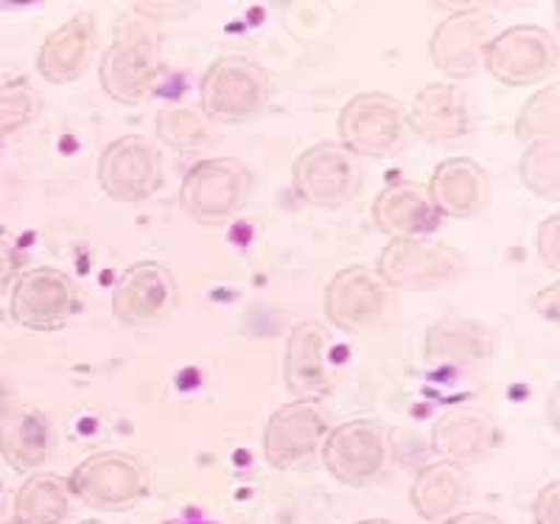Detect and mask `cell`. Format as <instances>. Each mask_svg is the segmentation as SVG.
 Listing matches in <instances>:
<instances>
[{"instance_id":"obj_1","label":"cell","mask_w":560,"mask_h":524,"mask_svg":"<svg viewBox=\"0 0 560 524\" xmlns=\"http://www.w3.org/2000/svg\"><path fill=\"white\" fill-rule=\"evenodd\" d=\"M160 39L152 23L140 18L138 12L121 18L113 34V43L104 51L98 82L113 102L135 104L147 102L152 96L154 84L160 79Z\"/></svg>"},{"instance_id":"obj_2","label":"cell","mask_w":560,"mask_h":524,"mask_svg":"<svg viewBox=\"0 0 560 524\" xmlns=\"http://www.w3.org/2000/svg\"><path fill=\"white\" fill-rule=\"evenodd\" d=\"M387 289L432 292L463 281L468 261L452 244L432 238H393L373 269Z\"/></svg>"},{"instance_id":"obj_3","label":"cell","mask_w":560,"mask_h":524,"mask_svg":"<svg viewBox=\"0 0 560 524\" xmlns=\"http://www.w3.org/2000/svg\"><path fill=\"white\" fill-rule=\"evenodd\" d=\"M202 116L217 124H247L269 104V79L258 62L247 57H219L199 88Z\"/></svg>"},{"instance_id":"obj_4","label":"cell","mask_w":560,"mask_h":524,"mask_svg":"<svg viewBox=\"0 0 560 524\" xmlns=\"http://www.w3.org/2000/svg\"><path fill=\"white\" fill-rule=\"evenodd\" d=\"M253 183V172L236 158H208L185 174L179 205L197 224H222L244 211Z\"/></svg>"},{"instance_id":"obj_5","label":"cell","mask_w":560,"mask_h":524,"mask_svg":"<svg viewBox=\"0 0 560 524\" xmlns=\"http://www.w3.org/2000/svg\"><path fill=\"white\" fill-rule=\"evenodd\" d=\"M339 138L353 158H393L407 141V113L398 98L382 90L359 93L339 113Z\"/></svg>"},{"instance_id":"obj_6","label":"cell","mask_w":560,"mask_h":524,"mask_svg":"<svg viewBox=\"0 0 560 524\" xmlns=\"http://www.w3.org/2000/svg\"><path fill=\"white\" fill-rule=\"evenodd\" d=\"M68 491L96 511H124L149 493L143 463L124 452H96L73 468Z\"/></svg>"},{"instance_id":"obj_7","label":"cell","mask_w":560,"mask_h":524,"mask_svg":"<svg viewBox=\"0 0 560 524\" xmlns=\"http://www.w3.org/2000/svg\"><path fill=\"white\" fill-rule=\"evenodd\" d=\"M482 65L508 88L547 82L558 71V39L541 26H510L485 45Z\"/></svg>"},{"instance_id":"obj_8","label":"cell","mask_w":560,"mask_h":524,"mask_svg":"<svg viewBox=\"0 0 560 524\" xmlns=\"http://www.w3.org/2000/svg\"><path fill=\"white\" fill-rule=\"evenodd\" d=\"M294 188L314 208H342L362 186L359 158L342 143H314L294 161Z\"/></svg>"},{"instance_id":"obj_9","label":"cell","mask_w":560,"mask_h":524,"mask_svg":"<svg viewBox=\"0 0 560 524\" xmlns=\"http://www.w3.org/2000/svg\"><path fill=\"white\" fill-rule=\"evenodd\" d=\"M98 186L115 202H143L160 188L163 166L152 141L140 135H124L107 143L98 158Z\"/></svg>"},{"instance_id":"obj_10","label":"cell","mask_w":560,"mask_h":524,"mask_svg":"<svg viewBox=\"0 0 560 524\" xmlns=\"http://www.w3.org/2000/svg\"><path fill=\"white\" fill-rule=\"evenodd\" d=\"M319 452L334 480L350 488H362L376 480L387 463V441L382 427L368 418L334 427L325 435Z\"/></svg>"},{"instance_id":"obj_11","label":"cell","mask_w":560,"mask_h":524,"mask_svg":"<svg viewBox=\"0 0 560 524\" xmlns=\"http://www.w3.org/2000/svg\"><path fill=\"white\" fill-rule=\"evenodd\" d=\"M9 308L20 326L32 331H57L77 314L79 292L62 269L34 267L18 276Z\"/></svg>"},{"instance_id":"obj_12","label":"cell","mask_w":560,"mask_h":524,"mask_svg":"<svg viewBox=\"0 0 560 524\" xmlns=\"http://www.w3.org/2000/svg\"><path fill=\"white\" fill-rule=\"evenodd\" d=\"M497 37V18L485 9H463L438 26L429 43L434 68L452 79H471L482 68V51Z\"/></svg>"},{"instance_id":"obj_13","label":"cell","mask_w":560,"mask_h":524,"mask_svg":"<svg viewBox=\"0 0 560 524\" xmlns=\"http://www.w3.org/2000/svg\"><path fill=\"white\" fill-rule=\"evenodd\" d=\"M328 435V421L314 401H298L272 412L264 429V454L275 468L308 463Z\"/></svg>"},{"instance_id":"obj_14","label":"cell","mask_w":560,"mask_h":524,"mask_svg":"<svg viewBox=\"0 0 560 524\" xmlns=\"http://www.w3.org/2000/svg\"><path fill=\"white\" fill-rule=\"evenodd\" d=\"M177 303V283L160 261H138L124 269L113 292V314L124 326H149Z\"/></svg>"},{"instance_id":"obj_15","label":"cell","mask_w":560,"mask_h":524,"mask_svg":"<svg viewBox=\"0 0 560 524\" xmlns=\"http://www.w3.org/2000/svg\"><path fill=\"white\" fill-rule=\"evenodd\" d=\"M325 321L342 331L373 326L387 308V287L370 267H345L328 281L323 294Z\"/></svg>"},{"instance_id":"obj_16","label":"cell","mask_w":560,"mask_h":524,"mask_svg":"<svg viewBox=\"0 0 560 524\" xmlns=\"http://www.w3.org/2000/svg\"><path fill=\"white\" fill-rule=\"evenodd\" d=\"M328 342H331V334L319 321L298 323L289 334L283 382L298 401H314L331 391Z\"/></svg>"},{"instance_id":"obj_17","label":"cell","mask_w":560,"mask_h":524,"mask_svg":"<svg viewBox=\"0 0 560 524\" xmlns=\"http://www.w3.org/2000/svg\"><path fill=\"white\" fill-rule=\"evenodd\" d=\"M432 446L452 466H477L499 446V429L485 409L454 407L434 421Z\"/></svg>"},{"instance_id":"obj_18","label":"cell","mask_w":560,"mask_h":524,"mask_svg":"<svg viewBox=\"0 0 560 524\" xmlns=\"http://www.w3.org/2000/svg\"><path fill=\"white\" fill-rule=\"evenodd\" d=\"M429 199L440 217L471 219L490 202V177L471 158H448L429 177Z\"/></svg>"},{"instance_id":"obj_19","label":"cell","mask_w":560,"mask_h":524,"mask_svg":"<svg viewBox=\"0 0 560 524\" xmlns=\"http://www.w3.org/2000/svg\"><path fill=\"white\" fill-rule=\"evenodd\" d=\"M407 124L427 143H446L471 129V113L465 90L448 82H432L420 90L409 107Z\"/></svg>"},{"instance_id":"obj_20","label":"cell","mask_w":560,"mask_h":524,"mask_svg":"<svg viewBox=\"0 0 560 524\" xmlns=\"http://www.w3.org/2000/svg\"><path fill=\"white\" fill-rule=\"evenodd\" d=\"M493 334L471 317H440L427 328L423 359L434 368H477L493 357Z\"/></svg>"},{"instance_id":"obj_21","label":"cell","mask_w":560,"mask_h":524,"mask_svg":"<svg viewBox=\"0 0 560 524\" xmlns=\"http://www.w3.org/2000/svg\"><path fill=\"white\" fill-rule=\"evenodd\" d=\"M373 222L389 238H423L438 231L440 213L429 191L418 183H393L373 202Z\"/></svg>"},{"instance_id":"obj_22","label":"cell","mask_w":560,"mask_h":524,"mask_svg":"<svg viewBox=\"0 0 560 524\" xmlns=\"http://www.w3.org/2000/svg\"><path fill=\"white\" fill-rule=\"evenodd\" d=\"M93 54V20L77 14L45 37L37 57V73L48 84H70L82 79Z\"/></svg>"},{"instance_id":"obj_23","label":"cell","mask_w":560,"mask_h":524,"mask_svg":"<svg viewBox=\"0 0 560 524\" xmlns=\"http://www.w3.org/2000/svg\"><path fill=\"white\" fill-rule=\"evenodd\" d=\"M468 499V480L459 466L440 461L429 463L415 474L412 488H409V502L415 513L427 522H446Z\"/></svg>"},{"instance_id":"obj_24","label":"cell","mask_w":560,"mask_h":524,"mask_svg":"<svg viewBox=\"0 0 560 524\" xmlns=\"http://www.w3.org/2000/svg\"><path fill=\"white\" fill-rule=\"evenodd\" d=\"M0 452L9 466L28 474L45 463L48 454V423L32 407H9L0 421Z\"/></svg>"},{"instance_id":"obj_25","label":"cell","mask_w":560,"mask_h":524,"mask_svg":"<svg viewBox=\"0 0 560 524\" xmlns=\"http://www.w3.org/2000/svg\"><path fill=\"white\" fill-rule=\"evenodd\" d=\"M68 482L57 474H32L14 499V516L20 524H62L68 516Z\"/></svg>"},{"instance_id":"obj_26","label":"cell","mask_w":560,"mask_h":524,"mask_svg":"<svg viewBox=\"0 0 560 524\" xmlns=\"http://www.w3.org/2000/svg\"><path fill=\"white\" fill-rule=\"evenodd\" d=\"M154 132L166 147H172L174 152H197V149H205L210 141H217L213 132L208 127V118L202 113L191 107H166L154 121Z\"/></svg>"},{"instance_id":"obj_27","label":"cell","mask_w":560,"mask_h":524,"mask_svg":"<svg viewBox=\"0 0 560 524\" xmlns=\"http://www.w3.org/2000/svg\"><path fill=\"white\" fill-rule=\"evenodd\" d=\"M558 121H560V88L552 82L527 98L516 118V138L522 143L538 141H558Z\"/></svg>"},{"instance_id":"obj_28","label":"cell","mask_w":560,"mask_h":524,"mask_svg":"<svg viewBox=\"0 0 560 524\" xmlns=\"http://www.w3.org/2000/svg\"><path fill=\"white\" fill-rule=\"evenodd\" d=\"M518 177L535 197L555 202L560 194V141L529 143L518 161Z\"/></svg>"},{"instance_id":"obj_29","label":"cell","mask_w":560,"mask_h":524,"mask_svg":"<svg viewBox=\"0 0 560 524\" xmlns=\"http://www.w3.org/2000/svg\"><path fill=\"white\" fill-rule=\"evenodd\" d=\"M37 113V96L26 79L9 82L0 88V138L26 127Z\"/></svg>"},{"instance_id":"obj_30","label":"cell","mask_w":560,"mask_h":524,"mask_svg":"<svg viewBox=\"0 0 560 524\" xmlns=\"http://www.w3.org/2000/svg\"><path fill=\"white\" fill-rule=\"evenodd\" d=\"M535 247H538V256L547 264L552 272L560 269V217L552 213L549 219H544L541 228H538V236H535Z\"/></svg>"},{"instance_id":"obj_31","label":"cell","mask_w":560,"mask_h":524,"mask_svg":"<svg viewBox=\"0 0 560 524\" xmlns=\"http://www.w3.org/2000/svg\"><path fill=\"white\" fill-rule=\"evenodd\" d=\"M20 264H23V256H20L18 242L12 238V233L0 231V294L12 287L20 272Z\"/></svg>"},{"instance_id":"obj_32","label":"cell","mask_w":560,"mask_h":524,"mask_svg":"<svg viewBox=\"0 0 560 524\" xmlns=\"http://www.w3.org/2000/svg\"><path fill=\"white\" fill-rule=\"evenodd\" d=\"M535 524H560V482L552 480L533 505Z\"/></svg>"},{"instance_id":"obj_33","label":"cell","mask_w":560,"mask_h":524,"mask_svg":"<svg viewBox=\"0 0 560 524\" xmlns=\"http://www.w3.org/2000/svg\"><path fill=\"white\" fill-rule=\"evenodd\" d=\"M558 292H560V283L555 281L552 287H547L541 294H538V298H535L533 306H535V312L541 314L544 321L558 323Z\"/></svg>"},{"instance_id":"obj_34","label":"cell","mask_w":560,"mask_h":524,"mask_svg":"<svg viewBox=\"0 0 560 524\" xmlns=\"http://www.w3.org/2000/svg\"><path fill=\"white\" fill-rule=\"evenodd\" d=\"M440 524H502L497 516H490V513H454L452 519Z\"/></svg>"},{"instance_id":"obj_35","label":"cell","mask_w":560,"mask_h":524,"mask_svg":"<svg viewBox=\"0 0 560 524\" xmlns=\"http://www.w3.org/2000/svg\"><path fill=\"white\" fill-rule=\"evenodd\" d=\"M7 412H9V393H7V384L0 382V421H3Z\"/></svg>"},{"instance_id":"obj_36","label":"cell","mask_w":560,"mask_h":524,"mask_svg":"<svg viewBox=\"0 0 560 524\" xmlns=\"http://www.w3.org/2000/svg\"><path fill=\"white\" fill-rule=\"evenodd\" d=\"M357 524H393V522H387V519H362V522Z\"/></svg>"},{"instance_id":"obj_37","label":"cell","mask_w":560,"mask_h":524,"mask_svg":"<svg viewBox=\"0 0 560 524\" xmlns=\"http://www.w3.org/2000/svg\"><path fill=\"white\" fill-rule=\"evenodd\" d=\"M0 505H3V482H0Z\"/></svg>"},{"instance_id":"obj_38","label":"cell","mask_w":560,"mask_h":524,"mask_svg":"<svg viewBox=\"0 0 560 524\" xmlns=\"http://www.w3.org/2000/svg\"><path fill=\"white\" fill-rule=\"evenodd\" d=\"M82 524H102V522H82Z\"/></svg>"},{"instance_id":"obj_39","label":"cell","mask_w":560,"mask_h":524,"mask_svg":"<svg viewBox=\"0 0 560 524\" xmlns=\"http://www.w3.org/2000/svg\"><path fill=\"white\" fill-rule=\"evenodd\" d=\"M194 524H205V522H194Z\"/></svg>"}]
</instances>
